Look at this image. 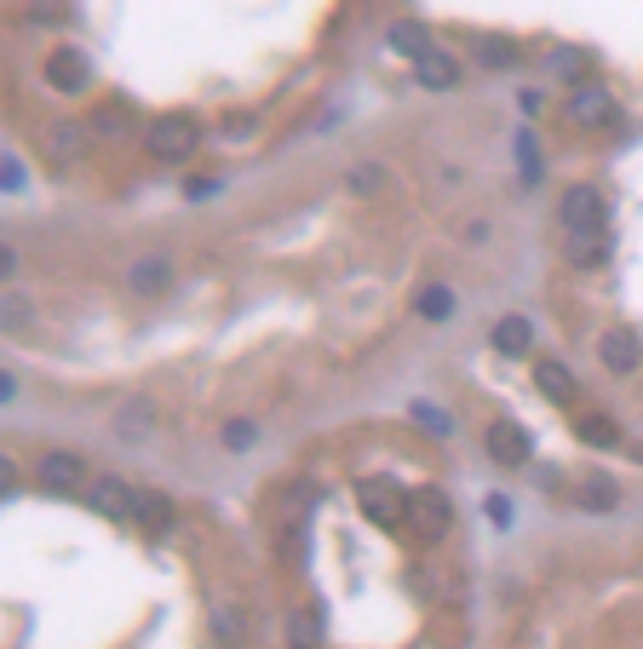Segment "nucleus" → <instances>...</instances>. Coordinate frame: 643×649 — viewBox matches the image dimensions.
<instances>
[{
	"label": "nucleus",
	"mask_w": 643,
	"mask_h": 649,
	"mask_svg": "<svg viewBox=\"0 0 643 649\" xmlns=\"http://www.w3.org/2000/svg\"><path fill=\"white\" fill-rule=\"evenodd\" d=\"M195 144H201V121L190 110H167L144 127V150L155 161H184V156H195Z\"/></svg>",
	"instance_id": "f257e3e1"
},
{
	"label": "nucleus",
	"mask_w": 643,
	"mask_h": 649,
	"mask_svg": "<svg viewBox=\"0 0 643 649\" xmlns=\"http://www.w3.org/2000/svg\"><path fill=\"white\" fill-rule=\"evenodd\" d=\"M557 224H563V236H603L609 230L603 224V196L592 184H569L563 201H557Z\"/></svg>",
	"instance_id": "f03ea898"
},
{
	"label": "nucleus",
	"mask_w": 643,
	"mask_h": 649,
	"mask_svg": "<svg viewBox=\"0 0 643 649\" xmlns=\"http://www.w3.org/2000/svg\"><path fill=\"white\" fill-rule=\"evenodd\" d=\"M356 500H362V518L368 523H380V529H391V523H402L409 518V500H402V489L396 483H374V477H368V483H356Z\"/></svg>",
	"instance_id": "7ed1b4c3"
},
{
	"label": "nucleus",
	"mask_w": 643,
	"mask_h": 649,
	"mask_svg": "<svg viewBox=\"0 0 643 649\" xmlns=\"http://www.w3.org/2000/svg\"><path fill=\"white\" fill-rule=\"evenodd\" d=\"M409 518H414V529L425 540H443L449 523H454V506H449L443 489H420V495H409Z\"/></svg>",
	"instance_id": "20e7f679"
},
{
	"label": "nucleus",
	"mask_w": 643,
	"mask_h": 649,
	"mask_svg": "<svg viewBox=\"0 0 643 649\" xmlns=\"http://www.w3.org/2000/svg\"><path fill=\"white\" fill-rule=\"evenodd\" d=\"M87 506L98 518H139V495H132L121 477H92L87 483Z\"/></svg>",
	"instance_id": "39448f33"
},
{
	"label": "nucleus",
	"mask_w": 643,
	"mask_h": 649,
	"mask_svg": "<svg viewBox=\"0 0 643 649\" xmlns=\"http://www.w3.org/2000/svg\"><path fill=\"white\" fill-rule=\"evenodd\" d=\"M569 116L581 127H609V121H615V92L597 87V81H581L569 92Z\"/></svg>",
	"instance_id": "423d86ee"
},
{
	"label": "nucleus",
	"mask_w": 643,
	"mask_h": 649,
	"mask_svg": "<svg viewBox=\"0 0 643 649\" xmlns=\"http://www.w3.org/2000/svg\"><path fill=\"white\" fill-rule=\"evenodd\" d=\"M597 362H603L609 373H637V368H643L637 333H632V328H609V333L597 339Z\"/></svg>",
	"instance_id": "0eeeda50"
},
{
	"label": "nucleus",
	"mask_w": 643,
	"mask_h": 649,
	"mask_svg": "<svg viewBox=\"0 0 643 649\" xmlns=\"http://www.w3.org/2000/svg\"><path fill=\"white\" fill-rule=\"evenodd\" d=\"M47 81H52L58 92H87V81H92V63H87V52H76V47H58V52H47Z\"/></svg>",
	"instance_id": "6e6552de"
},
{
	"label": "nucleus",
	"mask_w": 643,
	"mask_h": 649,
	"mask_svg": "<svg viewBox=\"0 0 643 649\" xmlns=\"http://www.w3.org/2000/svg\"><path fill=\"white\" fill-rule=\"evenodd\" d=\"M529 455H534V442H529V431L518 420H494L489 426V460L494 466H523Z\"/></svg>",
	"instance_id": "1a4fd4ad"
},
{
	"label": "nucleus",
	"mask_w": 643,
	"mask_h": 649,
	"mask_svg": "<svg viewBox=\"0 0 643 649\" xmlns=\"http://www.w3.org/2000/svg\"><path fill=\"white\" fill-rule=\"evenodd\" d=\"M167 282H173V259H167V253H144V259H132V270H127V288L139 299L167 293Z\"/></svg>",
	"instance_id": "9d476101"
},
{
	"label": "nucleus",
	"mask_w": 643,
	"mask_h": 649,
	"mask_svg": "<svg viewBox=\"0 0 643 649\" xmlns=\"http://www.w3.org/2000/svg\"><path fill=\"white\" fill-rule=\"evenodd\" d=\"M41 150H47V161H52V167H70V161H81V150H87V127H76V121H58V127H47Z\"/></svg>",
	"instance_id": "9b49d317"
},
{
	"label": "nucleus",
	"mask_w": 643,
	"mask_h": 649,
	"mask_svg": "<svg viewBox=\"0 0 643 649\" xmlns=\"http://www.w3.org/2000/svg\"><path fill=\"white\" fill-rule=\"evenodd\" d=\"M41 483H47V489H81V483H87V466H81V455H70V449H52V455L41 460Z\"/></svg>",
	"instance_id": "f8f14e48"
},
{
	"label": "nucleus",
	"mask_w": 643,
	"mask_h": 649,
	"mask_svg": "<svg viewBox=\"0 0 643 649\" xmlns=\"http://www.w3.org/2000/svg\"><path fill=\"white\" fill-rule=\"evenodd\" d=\"M471 58H478L483 70H512V63H523L512 36H471Z\"/></svg>",
	"instance_id": "ddd939ff"
},
{
	"label": "nucleus",
	"mask_w": 643,
	"mask_h": 649,
	"mask_svg": "<svg viewBox=\"0 0 643 649\" xmlns=\"http://www.w3.org/2000/svg\"><path fill=\"white\" fill-rule=\"evenodd\" d=\"M414 76H420V87H431V92H449V87L460 81V58L436 47L431 58H420V63H414Z\"/></svg>",
	"instance_id": "4468645a"
},
{
	"label": "nucleus",
	"mask_w": 643,
	"mask_h": 649,
	"mask_svg": "<svg viewBox=\"0 0 643 649\" xmlns=\"http://www.w3.org/2000/svg\"><path fill=\"white\" fill-rule=\"evenodd\" d=\"M534 386H540V397H552V402H574L581 397V386H574V373L563 368V362H534Z\"/></svg>",
	"instance_id": "2eb2a0df"
},
{
	"label": "nucleus",
	"mask_w": 643,
	"mask_h": 649,
	"mask_svg": "<svg viewBox=\"0 0 643 649\" xmlns=\"http://www.w3.org/2000/svg\"><path fill=\"white\" fill-rule=\"evenodd\" d=\"M574 500H581L586 511H615V506H621V489H615V477L586 471L581 483H574Z\"/></svg>",
	"instance_id": "dca6fc26"
},
{
	"label": "nucleus",
	"mask_w": 643,
	"mask_h": 649,
	"mask_svg": "<svg viewBox=\"0 0 643 649\" xmlns=\"http://www.w3.org/2000/svg\"><path fill=\"white\" fill-rule=\"evenodd\" d=\"M529 346H534V322H529V317L512 311V317L494 322V351H500V357H523Z\"/></svg>",
	"instance_id": "f3484780"
},
{
	"label": "nucleus",
	"mask_w": 643,
	"mask_h": 649,
	"mask_svg": "<svg viewBox=\"0 0 643 649\" xmlns=\"http://www.w3.org/2000/svg\"><path fill=\"white\" fill-rule=\"evenodd\" d=\"M150 431H155V408H150L144 397H132V402L115 408V437L139 442V437H150Z\"/></svg>",
	"instance_id": "a211bd4d"
},
{
	"label": "nucleus",
	"mask_w": 643,
	"mask_h": 649,
	"mask_svg": "<svg viewBox=\"0 0 643 649\" xmlns=\"http://www.w3.org/2000/svg\"><path fill=\"white\" fill-rule=\"evenodd\" d=\"M563 253H569V264L597 270V264L609 259V230H603V236H563Z\"/></svg>",
	"instance_id": "6ab92c4d"
},
{
	"label": "nucleus",
	"mask_w": 643,
	"mask_h": 649,
	"mask_svg": "<svg viewBox=\"0 0 643 649\" xmlns=\"http://www.w3.org/2000/svg\"><path fill=\"white\" fill-rule=\"evenodd\" d=\"M391 47L402 52V58H431L436 47H431V36H425V23H409V18H402V23H391Z\"/></svg>",
	"instance_id": "aec40b11"
},
{
	"label": "nucleus",
	"mask_w": 643,
	"mask_h": 649,
	"mask_svg": "<svg viewBox=\"0 0 643 649\" xmlns=\"http://www.w3.org/2000/svg\"><path fill=\"white\" fill-rule=\"evenodd\" d=\"M414 311H420L425 322H449V317H454V293H449L443 282H425V288L414 293Z\"/></svg>",
	"instance_id": "412c9836"
},
{
	"label": "nucleus",
	"mask_w": 643,
	"mask_h": 649,
	"mask_svg": "<svg viewBox=\"0 0 643 649\" xmlns=\"http://www.w3.org/2000/svg\"><path fill=\"white\" fill-rule=\"evenodd\" d=\"M139 523L161 535L167 523H173V500H167V495H139Z\"/></svg>",
	"instance_id": "4be33fe9"
},
{
	"label": "nucleus",
	"mask_w": 643,
	"mask_h": 649,
	"mask_svg": "<svg viewBox=\"0 0 643 649\" xmlns=\"http://www.w3.org/2000/svg\"><path fill=\"white\" fill-rule=\"evenodd\" d=\"M345 190H351V196H380V190H385V167H374V161H362V167H351V179H345Z\"/></svg>",
	"instance_id": "5701e85b"
},
{
	"label": "nucleus",
	"mask_w": 643,
	"mask_h": 649,
	"mask_svg": "<svg viewBox=\"0 0 643 649\" xmlns=\"http://www.w3.org/2000/svg\"><path fill=\"white\" fill-rule=\"evenodd\" d=\"M581 437L592 442V449H615V442H621V426L603 420V415H586V420H581Z\"/></svg>",
	"instance_id": "b1692460"
},
{
	"label": "nucleus",
	"mask_w": 643,
	"mask_h": 649,
	"mask_svg": "<svg viewBox=\"0 0 643 649\" xmlns=\"http://www.w3.org/2000/svg\"><path fill=\"white\" fill-rule=\"evenodd\" d=\"M409 415H414V420H420L431 437H449V431H454V426H449V415H443V408H436V402H414Z\"/></svg>",
	"instance_id": "393cba45"
},
{
	"label": "nucleus",
	"mask_w": 643,
	"mask_h": 649,
	"mask_svg": "<svg viewBox=\"0 0 643 649\" xmlns=\"http://www.w3.org/2000/svg\"><path fill=\"white\" fill-rule=\"evenodd\" d=\"M253 442H259V426H253V420H230V426H224V449H230V455L253 449Z\"/></svg>",
	"instance_id": "a878e982"
},
{
	"label": "nucleus",
	"mask_w": 643,
	"mask_h": 649,
	"mask_svg": "<svg viewBox=\"0 0 643 649\" xmlns=\"http://www.w3.org/2000/svg\"><path fill=\"white\" fill-rule=\"evenodd\" d=\"M242 627H248V621H242V615H235L230 603H219V609H213V632H219L224 643H235V638H242Z\"/></svg>",
	"instance_id": "bb28decb"
},
{
	"label": "nucleus",
	"mask_w": 643,
	"mask_h": 649,
	"mask_svg": "<svg viewBox=\"0 0 643 649\" xmlns=\"http://www.w3.org/2000/svg\"><path fill=\"white\" fill-rule=\"evenodd\" d=\"M317 638H322L317 615H299V621H293V649H317Z\"/></svg>",
	"instance_id": "cd10ccee"
},
{
	"label": "nucleus",
	"mask_w": 643,
	"mask_h": 649,
	"mask_svg": "<svg viewBox=\"0 0 643 649\" xmlns=\"http://www.w3.org/2000/svg\"><path fill=\"white\" fill-rule=\"evenodd\" d=\"M552 70H557V76H569L574 87H581V52H552Z\"/></svg>",
	"instance_id": "c85d7f7f"
},
{
	"label": "nucleus",
	"mask_w": 643,
	"mask_h": 649,
	"mask_svg": "<svg viewBox=\"0 0 643 649\" xmlns=\"http://www.w3.org/2000/svg\"><path fill=\"white\" fill-rule=\"evenodd\" d=\"M92 132H127V116L121 110H98L92 116Z\"/></svg>",
	"instance_id": "c756f323"
},
{
	"label": "nucleus",
	"mask_w": 643,
	"mask_h": 649,
	"mask_svg": "<svg viewBox=\"0 0 643 649\" xmlns=\"http://www.w3.org/2000/svg\"><path fill=\"white\" fill-rule=\"evenodd\" d=\"M29 18H63V0H23Z\"/></svg>",
	"instance_id": "7c9ffc66"
},
{
	"label": "nucleus",
	"mask_w": 643,
	"mask_h": 649,
	"mask_svg": "<svg viewBox=\"0 0 643 649\" xmlns=\"http://www.w3.org/2000/svg\"><path fill=\"white\" fill-rule=\"evenodd\" d=\"M213 190H219V179H190V184H184V196H190V201H208Z\"/></svg>",
	"instance_id": "2f4dec72"
},
{
	"label": "nucleus",
	"mask_w": 643,
	"mask_h": 649,
	"mask_svg": "<svg viewBox=\"0 0 643 649\" xmlns=\"http://www.w3.org/2000/svg\"><path fill=\"white\" fill-rule=\"evenodd\" d=\"M0 184H7V190H18V184H23V167H18L12 156H7V167H0Z\"/></svg>",
	"instance_id": "473e14b6"
}]
</instances>
